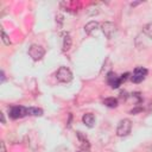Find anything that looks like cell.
<instances>
[{
	"mask_svg": "<svg viewBox=\"0 0 152 152\" xmlns=\"http://www.w3.org/2000/svg\"><path fill=\"white\" fill-rule=\"evenodd\" d=\"M132 129V121L129 119H122L119 121L116 127V135L119 137H126L131 133Z\"/></svg>",
	"mask_w": 152,
	"mask_h": 152,
	"instance_id": "cell-1",
	"label": "cell"
},
{
	"mask_svg": "<svg viewBox=\"0 0 152 152\" xmlns=\"http://www.w3.org/2000/svg\"><path fill=\"white\" fill-rule=\"evenodd\" d=\"M56 78L61 83H69L72 81V72L66 66H61L56 72Z\"/></svg>",
	"mask_w": 152,
	"mask_h": 152,
	"instance_id": "cell-2",
	"label": "cell"
},
{
	"mask_svg": "<svg viewBox=\"0 0 152 152\" xmlns=\"http://www.w3.org/2000/svg\"><path fill=\"white\" fill-rule=\"evenodd\" d=\"M45 55V50L44 48H42L40 45H37V44H32L30 48H28V56L33 59V61H39L44 57Z\"/></svg>",
	"mask_w": 152,
	"mask_h": 152,
	"instance_id": "cell-3",
	"label": "cell"
},
{
	"mask_svg": "<svg viewBox=\"0 0 152 152\" xmlns=\"http://www.w3.org/2000/svg\"><path fill=\"white\" fill-rule=\"evenodd\" d=\"M101 30H102L103 34H104L108 39H110V38L114 36V33L116 32V25H115L114 23H112V21H104V23H102V25H101Z\"/></svg>",
	"mask_w": 152,
	"mask_h": 152,
	"instance_id": "cell-4",
	"label": "cell"
},
{
	"mask_svg": "<svg viewBox=\"0 0 152 152\" xmlns=\"http://www.w3.org/2000/svg\"><path fill=\"white\" fill-rule=\"evenodd\" d=\"M146 75H147V69H145L142 66H138V68H135L133 75L131 76V80L134 83H140L145 80Z\"/></svg>",
	"mask_w": 152,
	"mask_h": 152,
	"instance_id": "cell-5",
	"label": "cell"
},
{
	"mask_svg": "<svg viewBox=\"0 0 152 152\" xmlns=\"http://www.w3.org/2000/svg\"><path fill=\"white\" fill-rule=\"evenodd\" d=\"M25 115H27V108L23 106H14L10 109V116L12 119H19Z\"/></svg>",
	"mask_w": 152,
	"mask_h": 152,
	"instance_id": "cell-6",
	"label": "cell"
},
{
	"mask_svg": "<svg viewBox=\"0 0 152 152\" xmlns=\"http://www.w3.org/2000/svg\"><path fill=\"white\" fill-rule=\"evenodd\" d=\"M107 82H108V84L110 86V88H113V89L119 88L120 84H121L120 77H119L115 72H113V71H109V72L107 74Z\"/></svg>",
	"mask_w": 152,
	"mask_h": 152,
	"instance_id": "cell-7",
	"label": "cell"
},
{
	"mask_svg": "<svg viewBox=\"0 0 152 152\" xmlns=\"http://www.w3.org/2000/svg\"><path fill=\"white\" fill-rule=\"evenodd\" d=\"M77 138H78V140H80V142H81L82 150L86 151V152H89V150H90V144H89V140L87 139V137L83 135L82 132H77Z\"/></svg>",
	"mask_w": 152,
	"mask_h": 152,
	"instance_id": "cell-8",
	"label": "cell"
},
{
	"mask_svg": "<svg viewBox=\"0 0 152 152\" xmlns=\"http://www.w3.org/2000/svg\"><path fill=\"white\" fill-rule=\"evenodd\" d=\"M82 121H83V124H84L87 127L91 128V127H94V125H95V116H94V114H91V113H86V114H83V116H82Z\"/></svg>",
	"mask_w": 152,
	"mask_h": 152,
	"instance_id": "cell-9",
	"label": "cell"
},
{
	"mask_svg": "<svg viewBox=\"0 0 152 152\" xmlns=\"http://www.w3.org/2000/svg\"><path fill=\"white\" fill-rule=\"evenodd\" d=\"M96 28H99V23L93 20V21H89L88 24H86V26H84V32H86L87 34H91V32L95 31Z\"/></svg>",
	"mask_w": 152,
	"mask_h": 152,
	"instance_id": "cell-10",
	"label": "cell"
},
{
	"mask_svg": "<svg viewBox=\"0 0 152 152\" xmlns=\"http://www.w3.org/2000/svg\"><path fill=\"white\" fill-rule=\"evenodd\" d=\"M71 48V38L69 33L63 34V51H68Z\"/></svg>",
	"mask_w": 152,
	"mask_h": 152,
	"instance_id": "cell-11",
	"label": "cell"
},
{
	"mask_svg": "<svg viewBox=\"0 0 152 152\" xmlns=\"http://www.w3.org/2000/svg\"><path fill=\"white\" fill-rule=\"evenodd\" d=\"M103 104H106L109 108H115L118 107V100L115 97H107L103 100Z\"/></svg>",
	"mask_w": 152,
	"mask_h": 152,
	"instance_id": "cell-12",
	"label": "cell"
},
{
	"mask_svg": "<svg viewBox=\"0 0 152 152\" xmlns=\"http://www.w3.org/2000/svg\"><path fill=\"white\" fill-rule=\"evenodd\" d=\"M27 114L33 115V116H42L43 109H40L38 107H30V108H27Z\"/></svg>",
	"mask_w": 152,
	"mask_h": 152,
	"instance_id": "cell-13",
	"label": "cell"
},
{
	"mask_svg": "<svg viewBox=\"0 0 152 152\" xmlns=\"http://www.w3.org/2000/svg\"><path fill=\"white\" fill-rule=\"evenodd\" d=\"M142 33L152 40V23H148L142 27Z\"/></svg>",
	"mask_w": 152,
	"mask_h": 152,
	"instance_id": "cell-14",
	"label": "cell"
},
{
	"mask_svg": "<svg viewBox=\"0 0 152 152\" xmlns=\"http://www.w3.org/2000/svg\"><path fill=\"white\" fill-rule=\"evenodd\" d=\"M1 39H2V42H4L5 45H10V44H11V40H10L8 36L6 34V32H5L4 30L1 31Z\"/></svg>",
	"mask_w": 152,
	"mask_h": 152,
	"instance_id": "cell-15",
	"label": "cell"
},
{
	"mask_svg": "<svg viewBox=\"0 0 152 152\" xmlns=\"http://www.w3.org/2000/svg\"><path fill=\"white\" fill-rule=\"evenodd\" d=\"M128 76H129V74H128V72H126V74H124V75H121V77H120V80H121V82H124V81H126Z\"/></svg>",
	"mask_w": 152,
	"mask_h": 152,
	"instance_id": "cell-16",
	"label": "cell"
},
{
	"mask_svg": "<svg viewBox=\"0 0 152 152\" xmlns=\"http://www.w3.org/2000/svg\"><path fill=\"white\" fill-rule=\"evenodd\" d=\"M0 148H1V151H0V152H7V151H6L5 142H4V141H1V144H0Z\"/></svg>",
	"mask_w": 152,
	"mask_h": 152,
	"instance_id": "cell-17",
	"label": "cell"
},
{
	"mask_svg": "<svg viewBox=\"0 0 152 152\" xmlns=\"http://www.w3.org/2000/svg\"><path fill=\"white\" fill-rule=\"evenodd\" d=\"M0 116H1V124L5 125V115H4V113H0Z\"/></svg>",
	"mask_w": 152,
	"mask_h": 152,
	"instance_id": "cell-18",
	"label": "cell"
},
{
	"mask_svg": "<svg viewBox=\"0 0 152 152\" xmlns=\"http://www.w3.org/2000/svg\"><path fill=\"white\" fill-rule=\"evenodd\" d=\"M5 81V74H4V71H1V82H4Z\"/></svg>",
	"mask_w": 152,
	"mask_h": 152,
	"instance_id": "cell-19",
	"label": "cell"
},
{
	"mask_svg": "<svg viewBox=\"0 0 152 152\" xmlns=\"http://www.w3.org/2000/svg\"><path fill=\"white\" fill-rule=\"evenodd\" d=\"M147 152H152V144L148 146V148H147Z\"/></svg>",
	"mask_w": 152,
	"mask_h": 152,
	"instance_id": "cell-20",
	"label": "cell"
}]
</instances>
